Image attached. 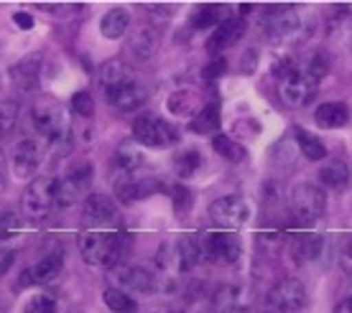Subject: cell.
Returning a JSON list of instances; mask_svg holds the SVG:
<instances>
[{
    "label": "cell",
    "mask_w": 352,
    "mask_h": 313,
    "mask_svg": "<svg viewBox=\"0 0 352 313\" xmlns=\"http://www.w3.org/2000/svg\"><path fill=\"white\" fill-rule=\"evenodd\" d=\"M80 253L87 265L95 268H120L131 253V235L125 232H82Z\"/></svg>",
    "instance_id": "1"
},
{
    "label": "cell",
    "mask_w": 352,
    "mask_h": 313,
    "mask_svg": "<svg viewBox=\"0 0 352 313\" xmlns=\"http://www.w3.org/2000/svg\"><path fill=\"white\" fill-rule=\"evenodd\" d=\"M319 89V79L311 77L309 71H304V67H296L286 61L283 64L281 74H278V97L281 102L291 110H301L307 107L314 97H317Z\"/></svg>",
    "instance_id": "2"
},
{
    "label": "cell",
    "mask_w": 352,
    "mask_h": 313,
    "mask_svg": "<svg viewBox=\"0 0 352 313\" xmlns=\"http://www.w3.org/2000/svg\"><path fill=\"white\" fill-rule=\"evenodd\" d=\"M31 120H34V128L38 130L41 138H46L49 143H62V140H69V120H67V113L59 102H54L52 97H44L34 104L31 110Z\"/></svg>",
    "instance_id": "3"
},
{
    "label": "cell",
    "mask_w": 352,
    "mask_h": 313,
    "mask_svg": "<svg viewBox=\"0 0 352 313\" xmlns=\"http://www.w3.org/2000/svg\"><path fill=\"white\" fill-rule=\"evenodd\" d=\"M265 36H271L273 41H283L291 36L304 34V18H301L296 5H268L261 18Z\"/></svg>",
    "instance_id": "4"
},
{
    "label": "cell",
    "mask_w": 352,
    "mask_h": 313,
    "mask_svg": "<svg viewBox=\"0 0 352 313\" xmlns=\"http://www.w3.org/2000/svg\"><path fill=\"white\" fill-rule=\"evenodd\" d=\"M289 204L294 217L299 219V222H304V224H311V222L322 219V214L327 211V194L317 183L301 181L291 189Z\"/></svg>",
    "instance_id": "5"
},
{
    "label": "cell",
    "mask_w": 352,
    "mask_h": 313,
    "mask_svg": "<svg viewBox=\"0 0 352 313\" xmlns=\"http://www.w3.org/2000/svg\"><path fill=\"white\" fill-rule=\"evenodd\" d=\"M133 138L146 148H168L176 143V130L156 115H141L133 120Z\"/></svg>",
    "instance_id": "6"
},
{
    "label": "cell",
    "mask_w": 352,
    "mask_h": 313,
    "mask_svg": "<svg viewBox=\"0 0 352 313\" xmlns=\"http://www.w3.org/2000/svg\"><path fill=\"white\" fill-rule=\"evenodd\" d=\"M21 207L31 222H41L49 217V211L54 207V178H36L28 183L23 199H21Z\"/></svg>",
    "instance_id": "7"
},
{
    "label": "cell",
    "mask_w": 352,
    "mask_h": 313,
    "mask_svg": "<svg viewBox=\"0 0 352 313\" xmlns=\"http://www.w3.org/2000/svg\"><path fill=\"white\" fill-rule=\"evenodd\" d=\"M240 240L232 232H210L202 242V260L214 265H232L240 260Z\"/></svg>",
    "instance_id": "8"
},
{
    "label": "cell",
    "mask_w": 352,
    "mask_h": 313,
    "mask_svg": "<svg viewBox=\"0 0 352 313\" xmlns=\"http://www.w3.org/2000/svg\"><path fill=\"white\" fill-rule=\"evenodd\" d=\"M210 217L222 227H243L250 219V207H248V201L243 196H235V194H230V196H220V199H214L210 204Z\"/></svg>",
    "instance_id": "9"
},
{
    "label": "cell",
    "mask_w": 352,
    "mask_h": 313,
    "mask_svg": "<svg viewBox=\"0 0 352 313\" xmlns=\"http://www.w3.org/2000/svg\"><path fill=\"white\" fill-rule=\"evenodd\" d=\"M265 296L271 298V301H276L286 313H299L301 308L307 305V288L296 278H283L281 283H276Z\"/></svg>",
    "instance_id": "10"
},
{
    "label": "cell",
    "mask_w": 352,
    "mask_h": 313,
    "mask_svg": "<svg viewBox=\"0 0 352 313\" xmlns=\"http://www.w3.org/2000/svg\"><path fill=\"white\" fill-rule=\"evenodd\" d=\"M115 196L118 201H123V204H133V201H141L151 194L161 192L164 186H161L156 178H135L133 174H125V176H118L115 178Z\"/></svg>",
    "instance_id": "11"
},
{
    "label": "cell",
    "mask_w": 352,
    "mask_h": 313,
    "mask_svg": "<svg viewBox=\"0 0 352 313\" xmlns=\"http://www.w3.org/2000/svg\"><path fill=\"white\" fill-rule=\"evenodd\" d=\"M115 283H120V290H133V293H153L156 290V278L148 268L143 265H120L113 270Z\"/></svg>",
    "instance_id": "12"
},
{
    "label": "cell",
    "mask_w": 352,
    "mask_h": 313,
    "mask_svg": "<svg viewBox=\"0 0 352 313\" xmlns=\"http://www.w3.org/2000/svg\"><path fill=\"white\" fill-rule=\"evenodd\" d=\"M62 268H64V260H62V253H54V255H46L41 260L31 265L28 270L21 273V286H44V283H54V280L62 275Z\"/></svg>",
    "instance_id": "13"
},
{
    "label": "cell",
    "mask_w": 352,
    "mask_h": 313,
    "mask_svg": "<svg viewBox=\"0 0 352 313\" xmlns=\"http://www.w3.org/2000/svg\"><path fill=\"white\" fill-rule=\"evenodd\" d=\"M245 34V18L235 16V18H225L220 26L212 31V36L207 38V51L210 54H220L230 46H235Z\"/></svg>",
    "instance_id": "14"
},
{
    "label": "cell",
    "mask_w": 352,
    "mask_h": 313,
    "mask_svg": "<svg viewBox=\"0 0 352 313\" xmlns=\"http://www.w3.org/2000/svg\"><path fill=\"white\" fill-rule=\"evenodd\" d=\"M13 176L16 178H34V174L38 171V163H41V150H38V143L36 140H21L16 148H13Z\"/></svg>",
    "instance_id": "15"
},
{
    "label": "cell",
    "mask_w": 352,
    "mask_h": 313,
    "mask_svg": "<svg viewBox=\"0 0 352 313\" xmlns=\"http://www.w3.org/2000/svg\"><path fill=\"white\" fill-rule=\"evenodd\" d=\"M41 69H44V59L41 54H31L26 59H21L18 64L10 67V79L18 89L23 92H34L38 89V82H41Z\"/></svg>",
    "instance_id": "16"
},
{
    "label": "cell",
    "mask_w": 352,
    "mask_h": 313,
    "mask_svg": "<svg viewBox=\"0 0 352 313\" xmlns=\"http://www.w3.org/2000/svg\"><path fill=\"white\" fill-rule=\"evenodd\" d=\"M107 102L113 110L118 113H135L138 107L146 104L148 100V89L143 87L141 82H131V84H125L120 89H113V92H107Z\"/></svg>",
    "instance_id": "17"
},
{
    "label": "cell",
    "mask_w": 352,
    "mask_h": 313,
    "mask_svg": "<svg viewBox=\"0 0 352 313\" xmlns=\"http://www.w3.org/2000/svg\"><path fill=\"white\" fill-rule=\"evenodd\" d=\"M131 82H135V77H133L131 67H128L123 59H110L100 67V87H102L105 95L113 92V89H120V87H125V84H131Z\"/></svg>",
    "instance_id": "18"
},
{
    "label": "cell",
    "mask_w": 352,
    "mask_h": 313,
    "mask_svg": "<svg viewBox=\"0 0 352 313\" xmlns=\"http://www.w3.org/2000/svg\"><path fill=\"white\" fill-rule=\"evenodd\" d=\"M85 217L97 224H107V222H118L120 211L115 207V201L105 194H89L85 199Z\"/></svg>",
    "instance_id": "19"
},
{
    "label": "cell",
    "mask_w": 352,
    "mask_h": 313,
    "mask_svg": "<svg viewBox=\"0 0 352 313\" xmlns=\"http://www.w3.org/2000/svg\"><path fill=\"white\" fill-rule=\"evenodd\" d=\"M159 49V34L153 28H138L128 38V56L133 61H148Z\"/></svg>",
    "instance_id": "20"
},
{
    "label": "cell",
    "mask_w": 352,
    "mask_h": 313,
    "mask_svg": "<svg viewBox=\"0 0 352 313\" xmlns=\"http://www.w3.org/2000/svg\"><path fill=\"white\" fill-rule=\"evenodd\" d=\"M347 120H350V110L342 102H324L314 110V122H317L319 128H324V130L344 128Z\"/></svg>",
    "instance_id": "21"
},
{
    "label": "cell",
    "mask_w": 352,
    "mask_h": 313,
    "mask_svg": "<svg viewBox=\"0 0 352 313\" xmlns=\"http://www.w3.org/2000/svg\"><path fill=\"white\" fill-rule=\"evenodd\" d=\"M168 113L174 117H194L199 113V95L194 89H176L166 100Z\"/></svg>",
    "instance_id": "22"
},
{
    "label": "cell",
    "mask_w": 352,
    "mask_h": 313,
    "mask_svg": "<svg viewBox=\"0 0 352 313\" xmlns=\"http://www.w3.org/2000/svg\"><path fill=\"white\" fill-rule=\"evenodd\" d=\"M128 26H131V13L125 8H110L105 16L100 18V34L110 38V41L123 38Z\"/></svg>",
    "instance_id": "23"
},
{
    "label": "cell",
    "mask_w": 352,
    "mask_h": 313,
    "mask_svg": "<svg viewBox=\"0 0 352 313\" xmlns=\"http://www.w3.org/2000/svg\"><path fill=\"white\" fill-rule=\"evenodd\" d=\"M176 247V268L179 273H189L202 260V242H194L192 237H182L174 242Z\"/></svg>",
    "instance_id": "24"
},
{
    "label": "cell",
    "mask_w": 352,
    "mask_h": 313,
    "mask_svg": "<svg viewBox=\"0 0 352 313\" xmlns=\"http://www.w3.org/2000/svg\"><path fill=\"white\" fill-rule=\"evenodd\" d=\"M240 288L238 286H220L210 298V313H235L240 308Z\"/></svg>",
    "instance_id": "25"
},
{
    "label": "cell",
    "mask_w": 352,
    "mask_h": 313,
    "mask_svg": "<svg viewBox=\"0 0 352 313\" xmlns=\"http://www.w3.org/2000/svg\"><path fill=\"white\" fill-rule=\"evenodd\" d=\"M141 163H143V153L138 150L135 143H120L118 146V150H115L113 156V165L120 171V176L133 174Z\"/></svg>",
    "instance_id": "26"
},
{
    "label": "cell",
    "mask_w": 352,
    "mask_h": 313,
    "mask_svg": "<svg viewBox=\"0 0 352 313\" xmlns=\"http://www.w3.org/2000/svg\"><path fill=\"white\" fill-rule=\"evenodd\" d=\"M319 181L324 183L327 189H332V192H340L347 186L350 181V168L344 161H332V163H327L322 171H319Z\"/></svg>",
    "instance_id": "27"
},
{
    "label": "cell",
    "mask_w": 352,
    "mask_h": 313,
    "mask_svg": "<svg viewBox=\"0 0 352 313\" xmlns=\"http://www.w3.org/2000/svg\"><path fill=\"white\" fill-rule=\"evenodd\" d=\"M294 143H296V148L301 150V156L307 158V161H322V158H327V148L322 146V140L317 138V135H311V132L301 130V128H296L294 130Z\"/></svg>",
    "instance_id": "28"
},
{
    "label": "cell",
    "mask_w": 352,
    "mask_h": 313,
    "mask_svg": "<svg viewBox=\"0 0 352 313\" xmlns=\"http://www.w3.org/2000/svg\"><path fill=\"white\" fill-rule=\"evenodd\" d=\"M194 132H202V135H210V132H217L220 128V104L212 102L207 107H202L199 113L194 115L192 125H189Z\"/></svg>",
    "instance_id": "29"
},
{
    "label": "cell",
    "mask_w": 352,
    "mask_h": 313,
    "mask_svg": "<svg viewBox=\"0 0 352 313\" xmlns=\"http://www.w3.org/2000/svg\"><path fill=\"white\" fill-rule=\"evenodd\" d=\"M80 194H82V186L80 183H74L69 176H64V178H54V204L56 207H72V204H77L80 201Z\"/></svg>",
    "instance_id": "30"
},
{
    "label": "cell",
    "mask_w": 352,
    "mask_h": 313,
    "mask_svg": "<svg viewBox=\"0 0 352 313\" xmlns=\"http://www.w3.org/2000/svg\"><path fill=\"white\" fill-rule=\"evenodd\" d=\"M212 148H214V153H220L225 161H230V163H243L248 158V150L240 146L238 140L228 138V135H214L212 138Z\"/></svg>",
    "instance_id": "31"
},
{
    "label": "cell",
    "mask_w": 352,
    "mask_h": 313,
    "mask_svg": "<svg viewBox=\"0 0 352 313\" xmlns=\"http://www.w3.org/2000/svg\"><path fill=\"white\" fill-rule=\"evenodd\" d=\"M225 21V8L222 5H214V3H207V5H199V8L192 13V26L194 28H210V26H220Z\"/></svg>",
    "instance_id": "32"
},
{
    "label": "cell",
    "mask_w": 352,
    "mask_h": 313,
    "mask_svg": "<svg viewBox=\"0 0 352 313\" xmlns=\"http://www.w3.org/2000/svg\"><path fill=\"white\" fill-rule=\"evenodd\" d=\"M102 301H105V305L113 313H135L138 311V303H135L125 290H120V288H107L105 293H102Z\"/></svg>",
    "instance_id": "33"
},
{
    "label": "cell",
    "mask_w": 352,
    "mask_h": 313,
    "mask_svg": "<svg viewBox=\"0 0 352 313\" xmlns=\"http://www.w3.org/2000/svg\"><path fill=\"white\" fill-rule=\"evenodd\" d=\"M202 168V156H199V150H182L179 156L174 158V171L179 178H192L197 171Z\"/></svg>",
    "instance_id": "34"
},
{
    "label": "cell",
    "mask_w": 352,
    "mask_h": 313,
    "mask_svg": "<svg viewBox=\"0 0 352 313\" xmlns=\"http://www.w3.org/2000/svg\"><path fill=\"white\" fill-rule=\"evenodd\" d=\"M322 247H324L322 237L304 235V237H299V242H296V257H299L301 262H314L319 257V253H322Z\"/></svg>",
    "instance_id": "35"
},
{
    "label": "cell",
    "mask_w": 352,
    "mask_h": 313,
    "mask_svg": "<svg viewBox=\"0 0 352 313\" xmlns=\"http://www.w3.org/2000/svg\"><path fill=\"white\" fill-rule=\"evenodd\" d=\"M16 120H18V102H13V100H0V135H6L16 125Z\"/></svg>",
    "instance_id": "36"
},
{
    "label": "cell",
    "mask_w": 352,
    "mask_h": 313,
    "mask_svg": "<svg viewBox=\"0 0 352 313\" xmlns=\"http://www.w3.org/2000/svg\"><path fill=\"white\" fill-rule=\"evenodd\" d=\"M72 110H74V115H80V117H92L95 115V100H92V95L89 92H74L72 95Z\"/></svg>",
    "instance_id": "37"
},
{
    "label": "cell",
    "mask_w": 352,
    "mask_h": 313,
    "mask_svg": "<svg viewBox=\"0 0 352 313\" xmlns=\"http://www.w3.org/2000/svg\"><path fill=\"white\" fill-rule=\"evenodd\" d=\"M171 199H174V209L179 211V214H184V211L192 209V192L186 189L184 183L171 186Z\"/></svg>",
    "instance_id": "38"
},
{
    "label": "cell",
    "mask_w": 352,
    "mask_h": 313,
    "mask_svg": "<svg viewBox=\"0 0 352 313\" xmlns=\"http://www.w3.org/2000/svg\"><path fill=\"white\" fill-rule=\"evenodd\" d=\"M304 71H309L311 77H317L319 82H322V77H324L327 71H329V59H327L324 51H317L311 59L304 64Z\"/></svg>",
    "instance_id": "39"
},
{
    "label": "cell",
    "mask_w": 352,
    "mask_h": 313,
    "mask_svg": "<svg viewBox=\"0 0 352 313\" xmlns=\"http://www.w3.org/2000/svg\"><path fill=\"white\" fill-rule=\"evenodd\" d=\"M18 229H21V219H18V214H13V211H3V214H0V242L8 240V237H13Z\"/></svg>",
    "instance_id": "40"
},
{
    "label": "cell",
    "mask_w": 352,
    "mask_h": 313,
    "mask_svg": "<svg viewBox=\"0 0 352 313\" xmlns=\"http://www.w3.org/2000/svg\"><path fill=\"white\" fill-rule=\"evenodd\" d=\"M23 313H56V301L52 296H34Z\"/></svg>",
    "instance_id": "41"
},
{
    "label": "cell",
    "mask_w": 352,
    "mask_h": 313,
    "mask_svg": "<svg viewBox=\"0 0 352 313\" xmlns=\"http://www.w3.org/2000/svg\"><path fill=\"white\" fill-rule=\"evenodd\" d=\"M67 176H69V178L74 183H80L82 189H85V186H87V183L92 181V165H89L87 161H82V163L72 165V171Z\"/></svg>",
    "instance_id": "42"
},
{
    "label": "cell",
    "mask_w": 352,
    "mask_h": 313,
    "mask_svg": "<svg viewBox=\"0 0 352 313\" xmlns=\"http://www.w3.org/2000/svg\"><path fill=\"white\" fill-rule=\"evenodd\" d=\"M225 69H228V61L222 59V56H217V59H212L207 67H204V79H217V77H222L225 74Z\"/></svg>",
    "instance_id": "43"
},
{
    "label": "cell",
    "mask_w": 352,
    "mask_h": 313,
    "mask_svg": "<svg viewBox=\"0 0 352 313\" xmlns=\"http://www.w3.org/2000/svg\"><path fill=\"white\" fill-rule=\"evenodd\" d=\"M340 268L352 278V240H347L342 244V250H340Z\"/></svg>",
    "instance_id": "44"
},
{
    "label": "cell",
    "mask_w": 352,
    "mask_h": 313,
    "mask_svg": "<svg viewBox=\"0 0 352 313\" xmlns=\"http://www.w3.org/2000/svg\"><path fill=\"white\" fill-rule=\"evenodd\" d=\"M146 10H148V16L153 23H166L168 16H171V8H168V5H146Z\"/></svg>",
    "instance_id": "45"
},
{
    "label": "cell",
    "mask_w": 352,
    "mask_h": 313,
    "mask_svg": "<svg viewBox=\"0 0 352 313\" xmlns=\"http://www.w3.org/2000/svg\"><path fill=\"white\" fill-rule=\"evenodd\" d=\"M256 67H258V51L256 49H248L245 56H243V71L250 74V71H256Z\"/></svg>",
    "instance_id": "46"
},
{
    "label": "cell",
    "mask_w": 352,
    "mask_h": 313,
    "mask_svg": "<svg viewBox=\"0 0 352 313\" xmlns=\"http://www.w3.org/2000/svg\"><path fill=\"white\" fill-rule=\"evenodd\" d=\"M13 23H16L18 28H34V16H31V13H26V10H21V13H16V16H13Z\"/></svg>",
    "instance_id": "47"
},
{
    "label": "cell",
    "mask_w": 352,
    "mask_h": 313,
    "mask_svg": "<svg viewBox=\"0 0 352 313\" xmlns=\"http://www.w3.org/2000/svg\"><path fill=\"white\" fill-rule=\"evenodd\" d=\"M258 313H286V311H283L276 301H271V298L265 296L263 301H261V305H258Z\"/></svg>",
    "instance_id": "48"
},
{
    "label": "cell",
    "mask_w": 352,
    "mask_h": 313,
    "mask_svg": "<svg viewBox=\"0 0 352 313\" xmlns=\"http://www.w3.org/2000/svg\"><path fill=\"white\" fill-rule=\"evenodd\" d=\"M6 174H8V165H6V153L0 150V189H3V183H6Z\"/></svg>",
    "instance_id": "49"
},
{
    "label": "cell",
    "mask_w": 352,
    "mask_h": 313,
    "mask_svg": "<svg viewBox=\"0 0 352 313\" xmlns=\"http://www.w3.org/2000/svg\"><path fill=\"white\" fill-rule=\"evenodd\" d=\"M335 313H352V298H344V301H340L335 308Z\"/></svg>",
    "instance_id": "50"
},
{
    "label": "cell",
    "mask_w": 352,
    "mask_h": 313,
    "mask_svg": "<svg viewBox=\"0 0 352 313\" xmlns=\"http://www.w3.org/2000/svg\"><path fill=\"white\" fill-rule=\"evenodd\" d=\"M235 313H248V311H245V308H238V311H235Z\"/></svg>",
    "instance_id": "51"
},
{
    "label": "cell",
    "mask_w": 352,
    "mask_h": 313,
    "mask_svg": "<svg viewBox=\"0 0 352 313\" xmlns=\"http://www.w3.org/2000/svg\"><path fill=\"white\" fill-rule=\"evenodd\" d=\"M166 313H184V311H166Z\"/></svg>",
    "instance_id": "52"
}]
</instances>
